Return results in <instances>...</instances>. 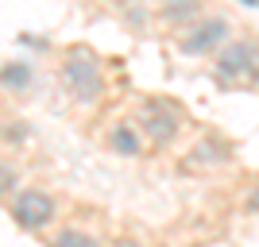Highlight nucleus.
<instances>
[{"mask_svg":"<svg viewBox=\"0 0 259 247\" xmlns=\"http://www.w3.org/2000/svg\"><path fill=\"white\" fill-rule=\"evenodd\" d=\"M58 74H62L66 93L81 105H93V101L105 97V70H101V58L89 46H70Z\"/></svg>","mask_w":259,"mask_h":247,"instance_id":"obj_1","label":"nucleus"},{"mask_svg":"<svg viewBox=\"0 0 259 247\" xmlns=\"http://www.w3.org/2000/svg\"><path fill=\"white\" fill-rule=\"evenodd\" d=\"M221 85H255L259 81V39H232L213 58Z\"/></svg>","mask_w":259,"mask_h":247,"instance_id":"obj_2","label":"nucleus"},{"mask_svg":"<svg viewBox=\"0 0 259 247\" xmlns=\"http://www.w3.org/2000/svg\"><path fill=\"white\" fill-rule=\"evenodd\" d=\"M232 43V23L225 16H201L194 27L178 31V51L190 54V58H201V54H217L221 46Z\"/></svg>","mask_w":259,"mask_h":247,"instance_id":"obj_3","label":"nucleus"},{"mask_svg":"<svg viewBox=\"0 0 259 247\" xmlns=\"http://www.w3.org/2000/svg\"><path fill=\"white\" fill-rule=\"evenodd\" d=\"M8 216L16 220V228L23 232H47L54 224V197L47 189H20L8 201Z\"/></svg>","mask_w":259,"mask_h":247,"instance_id":"obj_4","label":"nucleus"},{"mask_svg":"<svg viewBox=\"0 0 259 247\" xmlns=\"http://www.w3.org/2000/svg\"><path fill=\"white\" fill-rule=\"evenodd\" d=\"M136 124H140V131H143L147 143L166 147V143H174L178 131H182V108L170 105V101H147V105L140 108Z\"/></svg>","mask_w":259,"mask_h":247,"instance_id":"obj_5","label":"nucleus"},{"mask_svg":"<svg viewBox=\"0 0 259 247\" xmlns=\"http://www.w3.org/2000/svg\"><path fill=\"white\" fill-rule=\"evenodd\" d=\"M205 16V0H162L159 4V20L170 23V27H194L197 20Z\"/></svg>","mask_w":259,"mask_h":247,"instance_id":"obj_6","label":"nucleus"},{"mask_svg":"<svg viewBox=\"0 0 259 247\" xmlns=\"http://www.w3.org/2000/svg\"><path fill=\"white\" fill-rule=\"evenodd\" d=\"M105 147L112 151V155H120V159H136L143 151V131L140 124H112L105 135Z\"/></svg>","mask_w":259,"mask_h":247,"instance_id":"obj_7","label":"nucleus"},{"mask_svg":"<svg viewBox=\"0 0 259 247\" xmlns=\"http://www.w3.org/2000/svg\"><path fill=\"white\" fill-rule=\"evenodd\" d=\"M225 162H228V147L221 139H213V135H205V139H197L190 147V166L213 170V166H225Z\"/></svg>","mask_w":259,"mask_h":247,"instance_id":"obj_8","label":"nucleus"},{"mask_svg":"<svg viewBox=\"0 0 259 247\" xmlns=\"http://www.w3.org/2000/svg\"><path fill=\"white\" fill-rule=\"evenodd\" d=\"M0 77H4V93H23V89L31 85V66L23 62V58H8Z\"/></svg>","mask_w":259,"mask_h":247,"instance_id":"obj_9","label":"nucleus"},{"mask_svg":"<svg viewBox=\"0 0 259 247\" xmlns=\"http://www.w3.org/2000/svg\"><path fill=\"white\" fill-rule=\"evenodd\" d=\"M47 247H101V239L85 228H62V232H54L51 243Z\"/></svg>","mask_w":259,"mask_h":247,"instance_id":"obj_10","label":"nucleus"},{"mask_svg":"<svg viewBox=\"0 0 259 247\" xmlns=\"http://www.w3.org/2000/svg\"><path fill=\"white\" fill-rule=\"evenodd\" d=\"M0 178H4V185H0V189H4V197L12 201V197H16V182H20V174L12 170V162H8V159H4V166H0Z\"/></svg>","mask_w":259,"mask_h":247,"instance_id":"obj_11","label":"nucleus"},{"mask_svg":"<svg viewBox=\"0 0 259 247\" xmlns=\"http://www.w3.org/2000/svg\"><path fill=\"white\" fill-rule=\"evenodd\" d=\"M128 23L136 27V31H143V23H147V16H143V8H128Z\"/></svg>","mask_w":259,"mask_h":247,"instance_id":"obj_12","label":"nucleus"},{"mask_svg":"<svg viewBox=\"0 0 259 247\" xmlns=\"http://www.w3.org/2000/svg\"><path fill=\"white\" fill-rule=\"evenodd\" d=\"M108 247H143L140 239H132V236H120V239H112Z\"/></svg>","mask_w":259,"mask_h":247,"instance_id":"obj_13","label":"nucleus"},{"mask_svg":"<svg viewBox=\"0 0 259 247\" xmlns=\"http://www.w3.org/2000/svg\"><path fill=\"white\" fill-rule=\"evenodd\" d=\"M240 4H244V8H259V0H240Z\"/></svg>","mask_w":259,"mask_h":247,"instance_id":"obj_14","label":"nucleus"}]
</instances>
